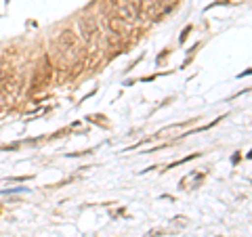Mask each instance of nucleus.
I'll return each mask as SVG.
<instances>
[{
	"mask_svg": "<svg viewBox=\"0 0 252 237\" xmlns=\"http://www.w3.org/2000/svg\"><path fill=\"white\" fill-rule=\"evenodd\" d=\"M57 49H59V55L65 59V65L72 67L76 65V61L80 59V46H78V38H76V31L72 28H65L59 31L57 36Z\"/></svg>",
	"mask_w": 252,
	"mask_h": 237,
	"instance_id": "f257e3e1",
	"label": "nucleus"
},
{
	"mask_svg": "<svg viewBox=\"0 0 252 237\" xmlns=\"http://www.w3.org/2000/svg\"><path fill=\"white\" fill-rule=\"evenodd\" d=\"M78 31H80L82 36V42L89 46V49H94V42H97V36H99V23L94 17H89V15H84V17L78 19Z\"/></svg>",
	"mask_w": 252,
	"mask_h": 237,
	"instance_id": "f03ea898",
	"label": "nucleus"
},
{
	"mask_svg": "<svg viewBox=\"0 0 252 237\" xmlns=\"http://www.w3.org/2000/svg\"><path fill=\"white\" fill-rule=\"evenodd\" d=\"M9 78H11V72H6V69L0 65V86H2L6 80H9Z\"/></svg>",
	"mask_w": 252,
	"mask_h": 237,
	"instance_id": "423d86ee",
	"label": "nucleus"
},
{
	"mask_svg": "<svg viewBox=\"0 0 252 237\" xmlns=\"http://www.w3.org/2000/svg\"><path fill=\"white\" fill-rule=\"evenodd\" d=\"M112 6H114V15H116V17H120L124 21H128V23L137 21V15H135V11H132L130 0H114Z\"/></svg>",
	"mask_w": 252,
	"mask_h": 237,
	"instance_id": "39448f33",
	"label": "nucleus"
},
{
	"mask_svg": "<svg viewBox=\"0 0 252 237\" xmlns=\"http://www.w3.org/2000/svg\"><path fill=\"white\" fill-rule=\"evenodd\" d=\"M107 28H109V31H112V36L120 38V40H126L128 36H132V26L128 21L116 17V15H109L107 17Z\"/></svg>",
	"mask_w": 252,
	"mask_h": 237,
	"instance_id": "20e7f679",
	"label": "nucleus"
},
{
	"mask_svg": "<svg viewBox=\"0 0 252 237\" xmlns=\"http://www.w3.org/2000/svg\"><path fill=\"white\" fill-rule=\"evenodd\" d=\"M51 72H53V67L49 65V59H44L40 65L34 69V78H32V82H30V90L36 92V90L44 89V86L49 84V80H51Z\"/></svg>",
	"mask_w": 252,
	"mask_h": 237,
	"instance_id": "7ed1b4c3",
	"label": "nucleus"
}]
</instances>
